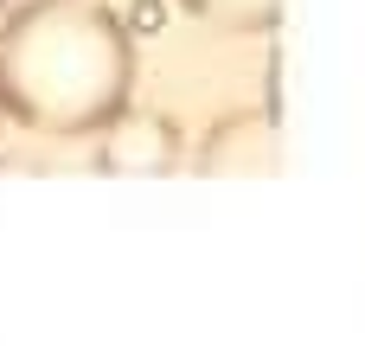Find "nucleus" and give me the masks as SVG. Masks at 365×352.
<instances>
[{
	"label": "nucleus",
	"mask_w": 365,
	"mask_h": 352,
	"mask_svg": "<svg viewBox=\"0 0 365 352\" xmlns=\"http://www.w3.org/2000/svg\"><path fill=\"white\" fill-rule=\"evenodd\" d=\"M135 96V38L103 0H26L0 19V103L32 135H96Z\"/></svg>",
	"instance_id": "1"
},
{
	"label": "nucleus",
	"mask_w": 365,
	"mask_h": 352,
	"mask_svg": "<svg viewBox=\"0 0 365 352\" xmlns=\"http://www.w3.org/2000/svg\"><path fill=\"white\" fill-rule=\"evenodd\" d=\"M186 160L180 147V128L160 115V109H122L96 128V173L109 180H167L173 167Z\"/></svg>",
	"instance_id": "2"
},
{
	"label": "nucleus",
	"mask_w": 365,
	"mask_h": 352,
	"mask_svg": "<svg viewBox=\"0 0 365 352\" xmlns=\"http://www.w3.org/2000/svg\"><path fill=\"white\" fill-rule=\"evenodd\" d=\"M192 167H199L205 180L269 173V167H276V135H269V122H263V115H225V122H212V128H205V141H199Z\"/></svg>",
	"instance_id": "3"
},
{
	"label": "nucleus",
	"mask_w": 365,
	"mask_h": 352,
	"mask_svg": "<svg viewBox=\"0 0 365 352\" xmlns=\"http://www.w3.org/2000/svg\"><path fill=\"white\" fill-rule=\"evenodd\" d=\"M180 6L192 19H205V26H218V32H237V38L269 32L276 13H282V0H180Z\"/></svg>",
	"instance_id": "4"
},
{
	"label": "nucleus",
	"mask_w": 365,
	"mask_h": 352,
	"mask_svg": "<svg viewBox=\"0 0 365 352\" xmlns=\"http://www.w3.org/2000/svg\"><path fill=\"white\" fill-rule=\"evenodd\" d=\"M0 115H6V103H0Z\"/></svg>",
	"instance_id": "5"
},
{
	"label": "nucleus",
	"mask_w": 365,
	"mask_h": 352,
	"mask_svg": "<svg viewBox=\"0 0 365 352\" xmlns=\"http://www.w3.org/2000/svg\"><path fill=\"white\" fill-rule=\"evenodd\" d=\"M0 6H6V0H0Z\"/></svg>",
	"instance_id": "6"
}]
</instances>
